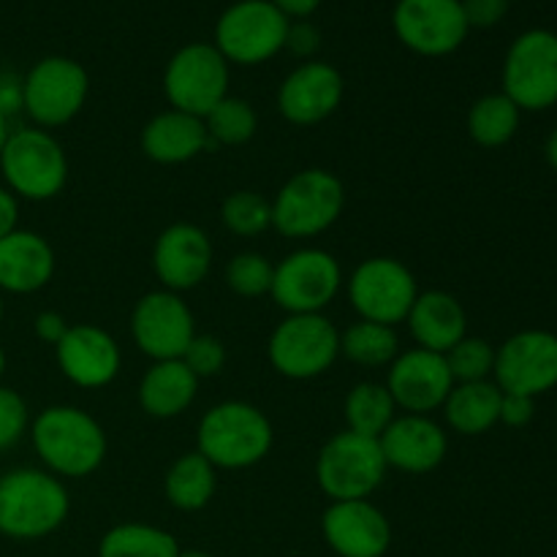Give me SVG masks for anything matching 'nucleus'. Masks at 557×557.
Masks as SVG:
<instances>
[{
	"mask_svg": "<svg viewBox=\"0 0 557 557\" xmlns=\"http://www.w3.org/2000/svg\"><path fill=\"white\" fill-rule=\"evenodd\" d=\"M386 476V460L381 455L379 438L343 430L332 435L315 460V479L326 498L368 500Z\"/></svg>",
	"mask_w": 557,
	"mask_h": 557,
	"instance_id": "nucleus-7",
	"label": "nucleus"
},
{
	"mask_svg": "<svg viewBox=\"0 0 557 557\" xmlns=\"http://www.w3.org/2000/svg\"><path fill=\"white\" fill-rule=\"evenodd\" d=\"M272 275H275V264L267 256L253 253V250L234 256L226 264V286L245 299L270 294Z\"/></svg>",
	"mask_w": 557,
	"mask_h": 557,
	"instance_id": "nucleus-36",
	"label": "nucleus"
},
{
	"mask_svg": "<svg viewBox=\"0 0 557 557\" xmlns=\"http://www.w3.org/2000/svg\"><path fill=\"white\" fill-rule=\"evenodd\" d=\"M16 223H20V199L0 185V239L16 232Z\"/></svg>",
	"mask_w": 557,
	"mask_h": 557,
	"instance_id": "nucleus-43",
	"label": "nucleus"
},
{
	"mask_svg": "<svg viewBox=\"0 0 557 557\" xmlns=\"http://www.w3.org/2000/svg\"><path fill=\"white\" fill-rule=\"evenodd\" d=\"M397 351H400V341H397L395 326L359 319L341 335V354L359 368H386L395 362Z\"/></svg>",
	"mask_w": 557,
	"mask_h": 557,
	"instance_id": "nucleus-32",
	"label": "nucleus"
},
{
	"mask_svg": "<svg viewBox=\"0 0 557 557\" xmlns=\"http://www.w3.org/2000/svg\"><path fill=\"white\" fill-rule=\"evenodd\" d=\"M504 392L493 381H468L451 386L444 408L446 424L460 435H482L493 430L500 419Z\"/></svg>",
	"mask_w": 557,
	"mask_h": 557,
	"instance_id": "nucleus-27",
	"label": "nucleus"
},
{
	"mask_svg": "<svg viewBox=\"0 0 557 557\" xmlns=\"http://www.w3.org/2000/svg\"><path fill=\"white\" fill-rule=\"evenodd\" d=\"M449 373L455 384H468V381H487L495 368V348L484 337H462L457 346L444 354Z\"/></svg>",
	"mask_w": 557,
	"mask_h": 557,
	"instance_id": "nucleus-35",
	"label": "nucleus"
},
{
	"mask_svg": "<svg viewBox=\"0 0 557 557\" xmlns=\"http://www.w3.org/2000/svg\"><path fill=\"white\" fill-rule=\"evenodd\" d=\"M33 332L38 335V341L49 343V346H58L65 337V332H69V321L60 313H54V310H44V313H38L36 321H33Z\"/></svg>",
	"mask_w": 557,
	"mask_h": 557,
	"instance_id": "nucleus-42",
	"label": "nucleus"
},
{
	"mask_svg": "<svg viewBox=\"0 0 557 557\" xmlns=\"http://www.w3.org/2000/svg\"><path fill=\"white\" fill-rule=\"evenodd\" d=\"M321 36L308 20H297L288 25V36H286V49L297 58H310V54L319 49Z\"/></svg>",
	"mask_w": 557,
	"mask_h": 557,
	"instance_id": "nucleus-41",
	"label": "nucleus"
},
{
	"mask_svg": "<svg viewBox=\"0 0 557 557\" xmlns=\"http://www.w3.org/2000/svg\"><path fill=\"white\" fill-rule=\"evenodd\" d=\"M408 330H411L417 348L433 354H446L451 346L466 337L468 319L457 297L446 292H424L413 302L408 313Z\"/></svg>",
	"mask_w": 557,
	"mask_h": 557,
	"instance_id": "nucleus-25",
	"label": "nucleus"
},
{
	"mask_svg": "<svg viewBox=\"0 0 557 557\" xmlns=\"http://www.w3.org/2000/svg\"><path fill=\"white\" fill-rule=\"evenodd\" d=\"M419 297L417 277L403 261L373 256L348 277V299L362 321L395 326L403 324Z\"/></svg>",
	"mask_w": 557,
	"mask_h": 557,
	"instance_id": "nucleus-12",
	"label": "nucleus"
},
{
	"mask_svg": "<svg viewBox=\"0 0 557 557\" xmlns=\"http://www.w3.org/2000/svg\"><path fill=\"white\" fill-rule=\"evenodd\" d=\"M212 267V243L205 228L194 223H172L152 248V270L166 292H190L207 281Z\"/></svg>",
	"mask_w": 557,
	"mask_h": 557,
	"instance_id": "nucleus-20",
	"label": "nucleus"
},
{
	"mask_svg": "<svg viewBox=\"0 0 557 557\" xmlns=\"http://www.w3.org/2000/svg\"><path fill=\"white\" fill-rule=\"evenodd\" d=\"M9 117H5L3 112H0V152H3V145H5V139H9Z\"/></svg>",
	"mask_w": 557,
	"mask_h": 557,
	"instance_id": "nucleus-46",
	"label": "nucleus"
},
{
	"mask_svg": "<svg viewBox=\"0 0 557 557\" xmlns=\"http://www.w3.org/2000/svg\"><path fill=\"white\" fill-rule=\"evenodd\" d=\"M321 533L337 557H384L392 525L370 500H335L321 517Z\"/></svg>",
	"mask_w": 557,
	"mask_h": 557,
	"instance_id": "nucleus-19",
	"label": "nucleus"
},
{
	"mask_svg": "<svg viewBox=\"0 0 557 557\" xmlns=\"http://www.w3.org/2000/svg\"><path fill=\"white\" fill-rule=\"evenodd\" d=\"M177 539L169 531L141 522H125L103 533L98 557H180Z\"/></svg>",
	"mask_w": 557,
	"mask_h": 557,
	"instance_id": "nucleus-30",
	"label": "nucleus"
},
{
	"mask_svg": "<svg viewBox=\"0 0 557 557\" xmlns=\"http://www.w3.org/2000/svg\"><path fill=\"white\" fill-rule=\"evenodd\" d=\"M90 92V76L76 60L49 54L22 79V109L38 128H60L82 112Z\"/></svg>",
	"mask_w": 557,
	"mask_h": 557,
	"instance_id": "nucleus-9",
	"label": "nucleus"
},
{
	"mask_svg": "<svg viewBox=\"0 0 557 557\" xmlns=\"http://www.w3.org/2000/svg\"><path fill=\"white\" fill-rule=\"evenodd\" d=\"M504 96L520 112H544L557 103V33L533 27L515 38L504 60Z\"/></svg>",
	"mask_w": 557,
	"mask_h": 557,
	"instance_id": "nucleus-11",
	"label": "nucleus"
},
{
	"mask_svg": "<svg viewBox=\"0 0 557 557\" xmlns=\"http://www.w3.org/2000/svg\"><path fill=\"white\" fill-rule=\"evenodd\" d=\"M533 413H536V400L533 397L504 392V397H500V424H506V428H525L533 419Z\"/></svg>",
	"mask_w": 557,
	"mask_h": 557,
	"instance_id": "nucleus-40",
	"label": "nucleus"
},
{
	"mask_svg": "<svg viewBox=\"0 0 557 557\" xmlns=\"http://www.w3.org/2000/svg\"><path fill=\"white\" fill-rule=\"evenodd\" d=\"M379 446L386 468L419 476V473L435 471L444 462L449 438L444 428L430 417L406 413V417L392 419L389 428L379 435Z\"/></svg>",
	"mask_w": 557,
	"mask_h": 557,
	"instance_id": "nucleus-22",
	"label": "nucleus"
},
{
	"mask_svg": "<svg viewBox=\"0 0 557 557\" xmlns=\"http://www.w3.org/2000/svg\"><path fill=\"white\" fill-rule=\"evenodd\" d=\"M0 321H3V292H0Z\"/></svg>",
	"mask_w": 557,
	"mask_h": 557,
	"instance_id": "nucleus-49",
	"label": "nucleus"
},
{
	"mask_svg": "<svg viewBox=\"0 0 557 557\" xmlns=\"http://www.w3.org/2000/svg\"><path fill=\"white\" fill-rule=\"evenodd\" d=\"M131 335L136 348L152 362L183 359L185 348L196 337L194 313L183 297L174 292H150L134 305L131 313Z\"/></svg>",
	"mask_w": 557,
	"mask_h": 557,
	"instance_id": "nucleus-16",
	"label": "nucleus"
},
{
	"mask_svg": "<svg viewBox=\"0 0 557 557\" xmlns=\"http://www.w3.org/2000/svg\"><path fill=\"white\" fill-rule=\"evenodd\" d=\"M460 3L468 27H479V30L495 27L509 11V0H460Z\"/></svg>",
	"mask_w": 557,
	"mask_h": 557,
	"instance_id": "nucleus-39",
	"label": "nucleus"
},
{
	"mask_svg": "<svg viewBox=\"0 0 557 557\" xmlns=\"http://www.w3.org/2000/svg\"><path fill=\"white\" fill-rule=\"evenodd\" d=\"M139 145L150 161L163 163V166L194 161L201 152L215 150L205 128V120L180 112V109H166V112L156 114L141 128Z\"/></svg>",
	"mask_w": 557,
	"mask_h": 557,
	"instance_id": "nucleus-23",
	"label": "nucleus"
},
{
	"mask_svg": "<svg viewBox=\"0 0 557 557\" xmlns=\"http://www.w3.org/2000/svg\"><path fill=\"white\" fill-rule=\"evenodd\" d=\"M267 357L272 368L286 379H315L341 357V332L321 313L288 315L270 335Z\"/></svg>",
	"mask_w": 557,
	"mask_h": 557,
	"instance_id": "nucleus-8",
	"label": "nucleus"
},
{
	"mask_svg": "<svg viewBox=\"0 0 557 557\" xmlns=\"http://www.w3.org/2000/svg\"><path fill=\"white\" fill-rule=\"evenodd\" d=\"M205 128L215 147H239L245 145V141L253 139L256 128H259V117H256L253 107H250L245 98L226 96L210 114H207Z\"/></svg>",
	"mask_w": 557,
	"mask_h": 557,
	"instance_id": "nucleus-33",
	"label": "nucleus"
},
{
	"mask_svg": "<svg viewBox=\"0 0 557 557\" xmlns=\"http://www.w3.org/2000/svg\"><path fill=\"white\" fill-rule=\"evenodd\" d=\"M384 386L397 408L406 413L430 417V411L446 403L455 379H451L444 354L411 348L406 354H397L395 362L389 364Z\"/></svg>",
	"mask_w": 557,
	"mask_h": 557,
	"instance_id": "nucleus-17",
	"label": "nucleus"
},
{
	"mask_svg": "<svg viewBox=\"0 0 557 557\" xmlns=\"http://www.w3.org/2000/svg\"><path fill=\"white\" fill-rule=\"evenodd\" d=\"M341 286L343 272L335 256L319 248H299L275 267L270 294L288 315L321 313Z\"/></svg>",
	"mask_w": 557,
	"mask_h": 557,
	"instance_id": "nucleus-13",
	"label": "nucleus"
},
{
	"mask_svg": "<svg viewBox=\"0 0 557 557\" xmlns=\"http://www.w3.org/2000/svg\"><path fill=\"white\" fill-rule=\"evenodd\" d=\"M343 413H346V424L351 433L364 435V438H379L389 428L392 419L397 417V406L384 384L362 381L346 395Z\"/></svg>",
	"mask_w": 557,
	"mask_h": 557,
	"instance_id": "nucleus-31",
	"label": "nucleus"
},
{
	"mask_svg": "<svg viewBox=\"0 0 557 557\" xmlns=\"http://www.w3.org/2000/svg\"><path fill=\"white\" fill-rule=\"evenodd\" d=\"M346 82L335 65L308 60L283 79L277 90V109L292 125H319L337 112Z\"/></svg>",
	"mask_w": 557,
	"mask_h": 557,
	"instance_id": "nucleus-18",
	"label": "nucleus"
},
{
	"mask_svg": "<svg viewBox=\"0 0 557 557\" xmlns=\"http://www.w3.org/2000/svg\"><path fill=\"white\" fill-rule=\"evenodd\" d=\"M183 362L188 364L196 379H210L226 368V346L212 335H196L185 348Z\"/></svg>",
	"mask_w": 557,
	"mask_h": 557,
	"instance_id": "nucleus-38",
	"label": "nucleus"
},
{
	"mask_svg": "<svg viewBox=\"0 0 557 557\" xmlns=\"http://www.w3.org/2000/svg\"><path fill=\"white\" fill-rule=\"evenodd\" d=\"M288 20H308L315 9L321 5V0H272Z\"/></svg>",
	"mask_w": 557,
	"mask_h": 557,
	"instance_id": "nucleus-44",
	"label": "nucleus"
},
{
	"mask_svg": "<svg viewBox=\"0 0 557 557\" xmlns=\"http://www.w3.org/2000/svg\"><path fill=\"white\" fill-rule=\"evenodd\" d=\"M544 152H547V161H549V166H553L555 172H557V128L553 131V134H549V139H547V147H544Z\"/></svg>",
	"mask_w": 557,
	"mask_h": 557,
	"instance_id": "nucleus-45",
	"label": "nucleus"
},
{
	"mask_svg": "<svg viewBox=\"0 0 557 557\" xmlns=\"http://www.w3.org/2000/svg\"><path fill=\"white\" fill-rule=\"evenodd\" d=\"M180 557H212V555L201 553V549H185V553H180Z\"/></svg>",
	"mask_w": 557,
	"mask_h": 557,
	"instance_id": "nucleus-47",
	"label": "nucleus"
},
{
	"mask_svg": "<svg viewBox=\"0 0 557 557\" xmlns=\"http://www.w3.org/2000/svg\"><path fill=\"white\" fill-rule=\"evenodd\" d=\"M163 92L172 109L205 120L228 96L226 58L218 52L215 44H185L166 63Z\"/></svg>",
	"mask_w": 557,
	"mask_h": 557,
	"instance_id": "nucleus-10",
	"label": "nucleus"
},
{
	"mask_svg": "<svg viewBox=\"0 0 557 557\" xmlns=\"http://www.w3.org/2000/svg\"><path fill=\"white\" fill-rule=\"evenodd\" d=\"M136 395L147 417L174 419L194 406L199 395V379L190 373L183 359H163L152 362V368L141 375Z\"/></svg>",
	"mask_w": 557,
	"mask_h": 557,
	"instance_id": "nucleus-26",
	"label": "nucleus"
},
{
	"mask_svg": "<svg viewBox=\"0 0 557 557\" xmlns=\"http://www.w3.org/2000/svg\"><path fill=\"white\" fill-rule=\"evenodd\" d=\"M60 373L82 389L109 386L120 373V346L107 330L96 324L69 326L63 341L54 346Z\"/></svg>",
	"mask_w": 557,
	"mask_h": 557,
	"instance_id": "nucleus-21",
	"label": "nucleus"
},
{
	"mask_svg": "<svg viewBox=\"0 0 557 557\" xmlns=\"http://www.w3.org/2000/svg\"><path fill=\"white\" fill-rule=\"evenodd\" d=\"M288 20L272 0H237L215 25V49L228 65H261L286 49Z\"/></svg>",
	"mask_w": 557,
	"mask_h": 557,
	"instance_id": "nucleus-6",
	"label": "nucleus"
},
{
	"mask_svg": "<svg viewBox=\"0 0 557 557\" xmlns=\"http://www.w3.org/2000/svg\"><path fill=\"white\" fill-rule=\"evenodd\" d=\"M495 384L509 395L536 400L557 386V335L547 330H525L511 335L495 351Z\"/></svg>",
	"mask_w": 557,
	"mask_h": 557,
	"instance_id": "nucleus-15",
	"label": "nucleus"
},
{
	"mask_svg": "<svg viewBox=\"0 0 557 557\" xmlns=\"http://www.w3.org/2000/svg\"><path fill=\"white\" fill-rule=\"evenodd\" d=\"M221 221L228 232L239 234V237L264 234L267 228H272V201L253 190H237L223 201Z\"/></svg>",
	"mask_w": 557,
	"mask_h": 557,
	"instance_id": "nucleus-34",
	"label": "nucleus"
},
{
	"mask_svg": "<svg viewBox=\"0 0 557 557\" xmlns=\"http://www.w3.org/2000/svg\"><path fill=\"white\" fill-rule=\"evenodd\" d=\"M218 468L199 451L177 457L163 479L166 500L180 511H199L212 500L218 487Z\"/></svg>",
	"mask_w": 557,
	"mask_h": 557,
	"instance_id": "nucleus-28",
	"label": "nucleus"
},
{
	"mask_svg": "<svg viewBox=\"0 0 557 557\" xmlns=\"http://www.w3.org/2000/svg\"><path fill=\"white\" fill-rule=\"evenodd\" d=\"M27 428H30L27 403L22 400L20 392L9 389V386H0V451L20 444Z\"/></svg>",
	"mask_w": 557,
	"mask_h": 557,
	"instance_id": "nucleus-37",
	"label": "nucleus"
},
{
	"mask_svg": "<svg viewBox=\"0 0 557 557\" xmlns=\"http://www.w3.org/2000/svg\"><path fill=\"white\" fill-rule=\"evenodd\" d=\"M30 438L54 476L85 479L96 473L107 457V433L76 406L44 408L30 424Z\"/></svg>",
	"mask_w": 557,
	"mask_h": 557,
	"instance_id": "nucleus-2",
	"label": "nucleus"
},
{
	"mask_svg": "<svg viewBox=\"0 0 557 557\" xmlns=\"http://www.w3.org/2000/svg\"><path fill=\"white\" fill-rule=\"evenodd\" d=\"M346 207L341 177L326 169L297 172L272 201V228L288 239H310L324 234Z\"/></svg>",
	"mask_w": 557,
	"mask_h": 557,
	"instance_id": "nucleus-5",
	"label": "nucleus"
},
{
	"mask_svg": "<svg viewBox=\"0 0 557 557\" xmlns=\"http://www.w3.org/2000/svg\"><path fill=\"white\" fill-rule=\"evenodd\" d=\"M392 25L403 47L424 58L457 52L471 33L460 0H397Z\"/></svg>",
	"mask_w": 557,
	"mask_h": 557,
	"instance_id": "nucleus-14",
	"label": "nucleus"
},
{
	"mask_svg": "<svg viewBox=\"0 0 557 557\" xmlns=\"http://www.w3.org/2000/svg\"><path fill=\"white\" fill-rule=\"evenodd\" d=\"M3 373H5V354L3 348H0V379H3Z\"/></svg>",
	"mask_w": 557,
	"mask_h": 557,
	"instance_id": "nucleus-48",
	"label": "nucleus"
},
{
	"mask_svg": "<svg viewBox=\"0 0 557 557\" xmlns=\"http://www.w3.org/2000/svg\"><path fill=\"white\" fill-rule=\"evenodd\" d=\"M520 109L504 92H490V96L479 98L468 112V134L479 147H504L515 139L517 128H520Z\"/></svg>",
	"mask_w": 557,
	"mask_h": 557,
	"instance_id": "nucleus-29",
	"label": "nucleus"
},
{
	"mask_svg": "<svg viewBox=\"0 0 557 557\" xmlns=\"http://www.w3.org/2000/svg\"><path fill=\"white\" fill-rule=\"evenodd\" d=\"M71 498L54 473L14 468L0 476V536L36 542L69 520Z\"/></svg>",
	"mask_w": 557,
	"mask_h": 557,
	"instance_id": "nucleus-1",
	"label": "nucleus"
},
{
	"mask_svg": "<svg viewBox=\"0 0 557 557\" xmlns=\"http://www.w3.org/2000/svg\"><path fill=\"white\" fill-rule=\"evenodd\" d=\"M270 419L250 403L228 400L210 408L196 430V451L215 468L239 471L264 460L272 449Z\"/></svg>",
	"mask_w": 557,
	"mask_h": 557,
	"instance_id": "nucleus-3",
	"label": "nucleus"
},
{
	"mask_svg": "<svg viewBox=\"0 0 557 557\" xmlns=\"http://www.w3.org/2000/svg\"><path fill=\"white\" fill-rule=\"evenodd\" d=\"M54 250L41 234L16 228L0 239V292H41L54 275Z\"/></svg>",
	"mask_w": 557,
	"mask_h": 557,
	"instance_id": "nucleus-24",
	"label": "nucleus"
},
{
	"mask_svg": "<svg viewBox=\"0 0 557 557\" xmlns=\"http://www.w3.org/2000/svg\"><path fill=\"white\" fill-rule=\"evenodd\" d=\"M5 188L16 199L49 201L69 183V158L63 145L44 128L11 131L0 152Z\"/></svg>",
	"mask_w": 557,
	"mask_h": 557,
	"instance_id": "nucleus-4",
	"label": "nucleus"
}]
</instances>
